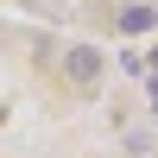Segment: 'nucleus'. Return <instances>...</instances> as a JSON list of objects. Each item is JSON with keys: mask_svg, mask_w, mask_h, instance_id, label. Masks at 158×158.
<instances>
[{"mask_svg": "<svg viewBox=\"0 0 158 158\" xmlns=\"http://www.w3.org/2000/svg\"><path fill=\"white\" fill-rule=\"evenodd\" d=\"M152 19H158L152 6H127L120 13V32H152Z\"/></svg>", "mask_w": 158, "mask_h": 158, "instance_id": "f03ea898", "label": "nucleus"}, {"mask_svg": "<svg viewBox=\"0 0 158 158\" xmlns=\"http://www.w3.org/2000/svg\"><path fill=\"white\" fill-rule=\"evenodd\" d=\"M95 70H101L95 51H70V76H76V82H95Z\"/></svg>", "mask_w": 158, "mask_h": 158, "instance_id": "f257e3e1", "label": "nucleus"}]
</instances>
